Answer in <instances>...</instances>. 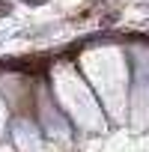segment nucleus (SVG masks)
<instances>
[{"label":"nucleus","mask_w":149,"mask_h":152,"mask_svg":"<svg viewBox=\"0 0 149 152\" xmlns=\"http://www.w3.org/2000/svg\"><path fill=\"white\" fill-rule=\"evenodd\" d=\"M0 152H6V149H0Z\"/></svg>","instance_id":"f257e3e1"}]
</instances>
